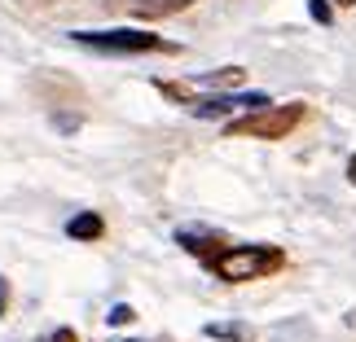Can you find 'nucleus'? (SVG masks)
<instances>
[{
  "instance_id": "obj_6",
  "label": "nucleus",
  "mask_w": 356,
  "mask_h": 342,
  "mask_svg": "<svg viewBox=\"0 0 356 342\" xmlns=\"http://www.w3.org/2000/svg\"><path fill=\"white\" fill-rule=\"evenodd\" d=\"M202 334L216 338V342H255V330H251V325H242V320H211Z\"/></svg>"
},
{
  "instance_id": "obj_2",
  "label": "nucleus",
  "mask_w": 356,
  "mask_h": 342,
  "mask_svg": "<svg viewBox=\"0 0 356 342\" xmlns=\"http://www.w3.org/2000/svg\"><path fill=\"white\" fill-rule=\"evenodd\" d=\"M304 119H308L304 101L264 105V110H251V114H242V119H229L225 136H242V141H282V136H291Z\"/></svg>"
},
{
  "instance_id": "obj_3",
  "label": "nucleus",
  "mask_w": 356,
  "mask_h": 342,
  "mask_svg": "<svg viewBox=\"0 0 356 342\" xmlns=\"http://www.w3.org/2000/svg\"><path fill=\"white\" fill-rule=\"evenodd\" d=\"M71 40L79 49H92V53H172L176 49L163 35L132 31V26H115V31H75Z\"/></svg>"
},
{
  "instance_id": "obj_11",
  "label": "nucleus",
  "mask_w": 356,
  "mask_h": 342,
  "mask_svg": "<svg viewBox=\"0 0 356 342\" xmlns=\"http://www.w3.org/2000/svg\"><path fill=\"white\" fill-rule=\"evenodd\" d=\"M44 342H79V334L75 330H58V334H49Z\"/></svg>"
},
{
  "instance_id": "obj_1",
  "label": "nucleus",
  "mask_w": 356,
  "mask_h": 342,
  "mask_svg": "<svg viewBox=\"0 0 356 342\" xmlns=\"http://www.w3.org/2000/svg\"><path fill=\"white\" fill-rule=\"evenodd\" d=\"M202 268H207L211 277L229 281V285L264 281V277H273V272L286 268V250H282V246H264V241H251V246H234V241H229L225 250L211 255Z\"/></svg>"
},
{
  "instance_id": "obj_7",
  "label": "nucleus",
  "mask_w": 356,
  "mask_h": 342,
  "mask_svg": "<svg viewBox=\"0 0 356 342\" xmlns=\"http://www.w3.org/2000/svg\"><path fill=\"white\" fill-rule=\"evenodd\" d=\"M189 5H198V0H136V13L141 18H172V13H181Z\"/></svg>"
},
{
  "instance_id": "obj_4",
  "label": "nucleus",
  "mask_w": 356,
  "mask_h": 342,
  "mask_svg": "<svg viewBox=\"0 0 356 342\" xmlns=\"http://www.w3.org/2000/svg\"><path fill=\"white\" fill-rule=\"evenodd\" d=\"M176 246L189 250L198 264H207L211 255H220L229 246V237H225V232H211V228H176Z\"/></svg>"
},
{
  "instance_id": "obj_14",
  "label": "nucleus",
  "mask_w": 356,
  "mask_h": 342,
  "mask_svg": "<svg viewBox=\"0 0 356 342\" xmlns=\"http://www.w3.org/2000/svg\"><path fill=\"white\" fill-rule=\"evenodd\" d=\"M339 5H356V0H339Z\"/></svg>"
},
{
  "instance_id": "obj_15",
  "label": "nucleus",
  "mask_w": 356,
  "mask_h": 342,
  "mask_svg": "<svg viewBox=\"0 0 356 342\" xmlns=\"http://www.w3.org/2000/svg\"><path fill=\"white\" fill-rule=\"evenodd\" d=\"M123 342H136V338H123Z\"/></svg>"
},
{
  "instance_id": "obj_8",
  "label": "nucleus",
  "mask_w": 356,
  "mask_h": 342,
  "mask_svg": "<svg viewBox=\"0 0 356 342\" xmlns=\"http://www.w3.org/2000/svg\"><path fill=\"white\" fill-rule=\"evenodd\" d=\"M242 84V66H225V71H211V75H198L189 88H238Z\"/></svg>"
},
{
  "instance_id": "obj_16",
  "label": "nucleus",
  "mask_w": 356,
  "mask_h": 342,
  "mask_svg": "<svg viewBox=\"0 0 356 342\" xmlns=\"http://www.w3.org/2000/svg\"><path fill=\"white\" fill-rule=\"evenodd\" d=\"M352 325H356V316H352Z\"/></svg>"
},
{
  "instance_id": "obj_5",
  "label": "nucleus",
  "mask_w": 356,
  "mask_h": 342,
  "mask_svg": "<svg viewBox=\"0 0 356 342\" xmlns=\"http://www.w3.org/2000/svg\"><path fill=\"white\" fill-rule=\"evenodd\" d=\"M102 232H106V220L97 211H79V215L66 220V237H71V241H97Z\"/></svg>"
},
{
  "instance_id": "obj_12",
  "label": "nucleus",
  "mask_w": 356,
  "mask_h": 342,
  "mask_svg": "<svg viewBox=\"0 0 356 342\" xmlns=\"http://www.w3.org/2000/svg\"><path fill=\"white\" fill-rule=\"evenodd\" d=\"M0 316H9V281L0 277Z\"/></svg>"
},
{
  "instance_id": "obj_10",
  "label": "nucleus",
  "mask_w": 356,
  "mask_h": 342,
  "mask_svg": "<svg viewBox=\"0 0 356 342\" xmlns=\"http://www.w3.org/2000/svg\"><path fill=\"white\" fill-rule=\"evenodd\" d=\"M308 13L317 22H330V5H325V0H308Z\"/></svg>"
},
{
  "instance_id": "obj_13",
  "label": "nucleus",
  "mask_w": 356,
  "mask_h": 342,
  "mask_svg": "<svg viewBox=\"0 0 356 342\" xmlns=\"http://www.w3.org/2000/svg\"><path fill=\"white\" fill-rule=\"evenodd\" d=\"M348 180L356 185V154H352V162H348Z\"/></svg>"
},
{
  "instance_id": "obj_9",
  "label": "nucleus",
  "mask_w": 356,
  "mask_h": 342,
  "mask_svg": "<svg viewBox=\"0 0 356 342\" xmlns=\"http://www.w3.org/2000/svg\"><path fill=\"white\" fill-rule=\"evenodd\" d=\"M106 320H111V325H132L136 311H132L128 303H119V307H111V316H106Z\"/></svg>"
}]
</instances>
